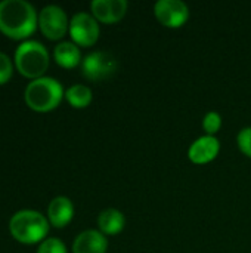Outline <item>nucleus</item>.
<instances>
[{"instance_id": "1", "label": "nucleus", "mask_w": 251, "mask_h": 253, "mask_svg": "<svg viewBox=\"0 0 251 253\" xmlns=\"http://www.w3.org/2000/svg\"><path fill=\"white\" fill-rule=\"evenodd\" d=\"M36 9L25 0L0 1V30L13 39L30 36L37 25Z\"/></svg>"}, {"instance_id": "2", "label": "nucleus", "mask_w": 251, "mask_h": 253, "mask_svg": "<svg viewBox=\"0 0 251 253\" xmlns=\"http://www.w3.org/2000/svg\"><path fill=\"white\" fill-rule=\"evenodd\" d=\"M62 84L52 77L34 79L25 89V101L36 111H50L59 105L64 96Z\"/></svg>"}, {"instance_id": "3", "label": "nucleus", "mask_w": 251, "mask_h": 253, "mask_svg": "<svg viewBox=\"0 0 251 253\" xmlns=\"http://www.w3.org/2000/svg\"><path fill=\"white\" fill-rule=\"evenodd\" d=\"M12 236L22 243H37L49 231L47 219L37 211H19L9 222Z\"/></svg>"}, {"instance_id": "4", "label": "nucleus", "mask_w": 251, "mask_h": 253, "mask_svg": "<svg viewBox=\"0 0 251 253\" xmlns=\"http://www.w3.org/2000/svg\"><path fill=\"white\" fill-rule=\"evenodd\" d=\"M15 64L25 77H43L41 74L49 67L47 49L37 40H27L18 46L15 52Z\"/></svg>"}, {"instance_id": "5", "label": "nucleus", "mask_w": 251, "mask_h": 253, "mask_svg": "<svg viewBox=\"0 0 251 253\" xmlns=\"http://www.w3.org/2000/svg\"><path fill=\"white\" fill-rule=\"evenodd\" d=\"M118 68L117 58L104 50H96L84 56L81 61V73L87 80L101 82L111 77Z\"/></svg>"}, {"instance_id": "6", "label": "nucleus", "mask_w": 251, "mask_h": 253, "mask_svg": "<svg viewBox=\"0 0 251 253\" xmlns=\"http://www.w3.org/2000/svg\"><path fill=\"white\" fill-rule=\"evenodd\" d=\"M70 34L77 46H93L99 39V24L92 13L78 12L70 21Z\"/></svg>"}, {"instance_id": "7", "label": "nucleus", "mask_w": 251, "mask_h": 253, "mask_svg": "<svg viewBox=\"0 0 251 253\" xmlns=\"http://www.w3.org/2000/svg\"><path fill=\"white\" fill-rule=\"evenodd\" d=\"M157 21L167 28H180L189 19V7L182 0H158L154 4Z\"/></svg>"}, {"instance_id": "8", "label": "nucleus", "mask_w": 251, "mask_h": 253, "mask_svg": "<svg viewBox=\"0 0 251 253\" xmlns=\"http://www.w3.org/2000/svg\"><path fill=\"white\" fill-rule=\"evenodd\" d=\"M38 25L43 34L50 40H58L65 36L70 30V22L67 13L62 7L56 4H47L38 13Z\"/></svg>"}, {"instance_id": "9", "label": "nucleus", "mask_w": 251, "mask_h": 253, "mask_svg": "<svg viewBox=\"0 0 251 253\" xmlns=\"http://www.w3.org/2000/svg\"><path fill=\"white\" fill-rule=\"evenodd\" d=\"M127 7L129 3L126 0H93L90 3L92 15L102 24H115L121 21Z\"/></svg>"}, {"instance_id": "10", "label": "nucleus", "mask_w": 251, "mask_h": 253, "mask_svg": "<svg viewBox=\"0 0 251 253\" xmlns=\"http://www.w3.org/2000/svg\"><path fill=\"white\" fill-rule=\"evenodd\" d=\"M220 151V142L216 136L204 135L195 139L189 150H188V159L194 165H207L213 162Z\"/></svg>"}, {"instance_id": "11", "label": "nucleus", "mask_w": 251, "mask_h": 253, "mask_svg": "<svg viewBox=\"0 0 251 253\" xmlns=\"http://www.w3.org/2000/svg\"><path fill=\"white\" fill-rule=\"evenodd\" d=\"M107 249H108L107 237L96 230H86L80 233L72 243L74 253H105Z\"/></svg>"}, {"instance_id": "12", "label": "nucleus", "mask_w": 251, "mask_h": 253, "mask_svg": "<svg viewBox=\"0 0 251 253\" xmlns=\"http://www.w3.org/2000/svg\"><path fill=\"white\" fill-rule=\"evenodd\" d=\"M47 215H49V221L52 225H55L56 228H62L72 219L74 205L68 197H64V196L55 197L49 205Z\"/></svg>"}, {"instance_id": "13", "label": "nucleus", "mask_w": 251, "mask_h": 253, "mask_svg": "<svg viewBox=\"0 0 251 253\" xmlns=\"http://www.w3.org/2000/svg\"><path fill=\"white\" fill-rule=\"evenodd\" d=\"M98 227L104 236H117L126 227V218L123 212L114 208L102 211L98 216Z\"/></svg>"}, {"instance_id": "14", "label": "nucleus", "mask_w": 251, "mask_h": 253, "mask_svg": "<svg viewBox=\"0 0 251 253\" xmlns=\"http://www.w3.org/2000/svg\"><path fill=\"white\" fill-rule=\"evenodd\" d=\"M53 55H55V61L64 68H74L83 61L78 46L72 42H61L55 47Z\"/></svg>"}, {"instance_id": "15", "label": "nucleus", "mask_w": 251, "mask_h": 253, "mask_svg": "<svg viewBox=\"0 0 251 253\" xmlns=\"http://www.w3.org/2000/svg\"><path fill=\"white\" fill-rule=\"evenodd\" d=\"M65 98L74 108H86L92 102L93 95H92V90H90L89 86H86V84H72V86H70L67 89Z\"/></svg>"}, {"instance_id": "16", "label": "nucleus", "mask_w": 251, "mask_h": 253, "mask_svg": "<svg viewBox=\"0 0 251 253\" xmlns=\"http://www.w3.org/2000/svg\"><path fill=\"white\" fill-rule=\"evenodd\" d=\"M222 127V116L216 111H209L203 119V129L207 135L215 136Z\"/></svg>"}, {"instance_id": "17", "label": "nucleus", "mask_w": 251, "mask_h": 253, "mask_svg": "<svg viewBox=\"0 0 251 253\" xmlns=\"http://www.w3.org/2000/svg\"><path fill=\"white\" fill-rule=\"evenodd\" d=\"M37 253H67L65 245L59 239H46L40 245Z\"/></svg>"}, {"instance_id": "18", "label": "nucleus", "mask_w": 251, "mask_h": 253, "mask_svg": "<svg viewBox=\"0 0 251 253\" xmlns=\"http://www.w3.org/2000/svg\"><path fill=\"white\" fill-rule=\"evenodd\" d=\"M237 144L241 153L251 159V127H244L237 135Z\"/></svg>"}, {"instance_id": "19", "label": "nucleus", "mask_w": 251, "mask_h": 253, "mask_svg": "<svg viewBox=\"0 0 251 253\" xmlns=\"http://www.w3.org/2000/svg\"><path fill=\"white\" fill-rule=\"evenodd\" d=\"M12 62L9 56L3 52H0V84L7 82L12 76Z\"/></svg>"}]
</instances>
